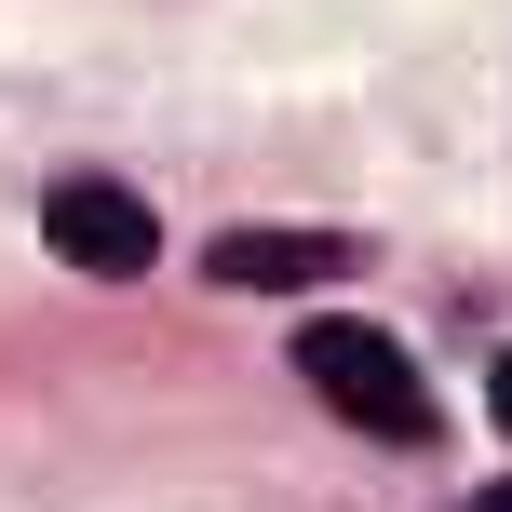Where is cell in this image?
I'll list each match as a JSON object with an SVG mask.
<instances>
[{
	"instance_id": "5b68a950",
	"label": "cell",
	"mask_w": 512,
	"mask_h": 512,
	"mask_svg": "<svg viewBox=\"0 0 512 512\" xmlns=\"http://www.w3.org/2000/svg\"><path fill=\"white\" fill-rule=\"evenodd\" d=\"M472 512H512V486H486V499H472Z\"/></svg>"
},
{
	"instance_id": "6da1fadb",
	"label": "cell",
	"mask_w": 512,
	"mask_h": 512,
	"mask_svg": "<svg viewBox=\"0 0 512 512\" xmlns=\"http://www.w3.org/2000/svg\"><path fill=\"white\" fill-rule=\"evenodd\" d=\"M297 378L324 391L351 432L432 445V391H418V364L391 351V324H364V310H310V324H297Z\"/></svg>"
},
{
	"instance_id": "277c9868",
	"label": "cell",
	"mask_w": 512,
	"mask_h": 512,
	"mask_svg": "<svg viewBox=\"0 0 512 512\" xmlns=\"http://www.w3.org/2000/svg\"><path fill=\"white\" fill-rule=\"evenodd\" d=\"M486 418H499V445H512V351L486 364Z\"/></svg>"
},
{
	"instance_id": "7a4b0ae2",
	"label": "cell",
	"mask_w": 512,
	"mask_h": 512,
	"mask_svg": "<svg viewBox=\"0 0 512 512\" xmlns=\"http://www.w3.org/2000/svg\"><path fill=\"white\" fill-rule=\"evenodd\" d=\"M41 243L68 256V270H95V283H135V270L162 256V216L135 203L122 176H54V189H41Z\"/></svg>"
},
{
	"instance_id": "3957f363",
	"label": "cell",
	"mask_w": 512,
	"mask_h": 512,
	"mask_svg": "<svg viewBox=\"0 0 512 512\" xmlns=\"http://www.w3.org/2000/svg\"><path fill=\"white\" fill-rule=\"evenodd\" d=\"M337 270H351V230H216L203 243V283H230V297H297Z\"/></svg>"
}]
</instances>
